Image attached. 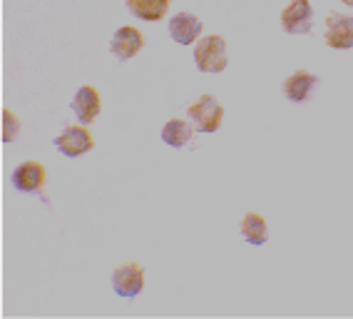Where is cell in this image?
I'll list each match as a JSON object with an SVG mask.
<instances>
[{
  "instance_id": "9",
  "label": "cell",
  "mask_w": 353,
  "mask_h": 319,
  "mask_svg": "<svg viewBox=\"0 0 353 319\" xmlns=\"http://www.w3.org/2000/svg\"><path fill=\"white\" fill-rule=\"evenodd\" d=\"M145 48V35L137 30V28H120V30L112 35V43H110V50L114 52L117 60H130L134 58L139 50Z\"/></svg>"
},
{
  "instance_id": "6",
  "label": "cell",
  "mask_w": 353,
  "mask_h": 319,
  "mask_svg": "<svg viewBox=\"0 0 353 319\" xmlns=\"http://www.w3.org/2000/svg\"><path fill=\"white\" fill-rule=\"evenodd\" d=\"M311 23H314V8H311L309 0H294L291 6L284 8V13H281V28L286 32H291V35L309 32Z\"/></svg>"
},
{
  "instance_id": "11",
  "label": "cell",
  "mask_w": 353,
  "mask_h": 319,
  "mask_svg": "<svg viewBox=\"0 0 353 319\" xmlns=\"http://www.w3.org/2000/svg\"><path fill=\"white\" fill-rule=\"evenodd\" d=\"M316 88V75L306 70H296L284 80V95L291 102H306L311 95V90Z\"/></svg>"
},
{
  "instance_id": "5",
  "label": "cell",
  "mask_w": 353,
  "mask_h": 319,
  "mask_svg": "<svg viewBox=\"0 0 353 319\" xmlns=\"http://www.w3.org/2000/svg\"><path fill=\"white\" fill-rule=\"evenodd\" d=\"M328 48L334 50H348L353 48V18L343 13H331L326 18V35H323Z\"/></svg>"
},
{
  "instance_id": "2",
  "label": "cell",
  "mask_w": 353,
  "mask_h": 319,
  "mask_svg": "<svg viewBox=\"0 0 353 319\" xmlns=\"http://www.w3.org/2000/svg\"><path fill=\"white\" fill-rule=\"evenodd\" d=\"M194 63L202 72H221L229 65L227 60V43L221 35H207L196 43Z\"/></svg>"
},
{
  "instance_id": "12",
  "label": "cell",
  "mask_w": 353,
  "mask_h": 319,
  "mask_svg": "<svg viewBox=\"0 0 353 319\" xmlns=\"http://www.w3.org/2000/svg\"><path fill=\"white\" fill-rule=\"evenodd\" d=\"M127 8H130V13L134 18L147 20V23H157L170 10V0H127Z\"/></svg>"
},
{
  "instance_id": "4",
  "label": "cell",
  "mask_w": 353,
  "mask_h": 319,
  "mask_svg": "<svg viewBox=\"0 0 353 319\" xmlns=\"http://www.w3.org/2000/svg\"><path fill=\"white\" fill-rule=\"evenodd\" d=\"M52 142H55V147L65 157H80V155L90 153L95 147V140H92L90 130L77 128V125H68Z\"/></svg>"
},
{
  "instance_id": "15",
  "label": "cell",
  "mask_w": 353,
  "mask_h": 319,
  "mask_svg": "<svg viewBox=\"0 0 353 319\" xmlns=\"http://www.w3.org/2000/svg\"><path fill=\"white\" fill-rule=\"evenodd\" d=\"M20 135V120L10 110H3V142H13Z\"/></svg>"
},
{
  "instance_id": "7",
  "label": "cell",
  "mask_w": 353,
  "mask_h": 319,
  "mask_svg": "<svg viewBox=\"0 0 353 319\" xmlns=\"http://www.w3.org/2000/svg\"><path fill=\"white\" fill-rule=\"evenodd\" d=\"M70 108H72V113H75L82 125H90L102 110L100 93L95 88H90V85H82L75 93V97H72V102H70Z\"/></svg>"
},
{
  "instance_id": "8",
  "label": "cell",
  "mask_w": 353,
  "mask_h": 319,
  "mask_svg": "<svg viewBox=\"0 0 353 319\" xmlns=\"http://www.w3.org/2000/svg\"><path fill=\"white\" fill-rule=\"evenodd\" d=\"M202 30H204V23L192 13H176L174 18L170 20V35H172V40L179 45L199 43Z\"/></svg>"
},
{
  "instance_id": "10",
  "label": "cell",
  "mask_w": 353,
  "mask_h": 319,
  "mask_svg": "<svg viewBox=\"0 0 353 319\" xmlns=\"http://www.w3.org/2000/svg\"><path fill=\"white\" fill-rule=\"evenodd\" d=\"M10 182L18 192H40L45 185V167L40 162H23L13 170Z\"/></svg>"
},
{
  "instance_id": "13",
  "label": "cell",
  "mask_w": 353,
  "mask_h": 319,
  "mask_svg": "<svg viewBox=\"0 0 353 319\" xmlns=\"http://www.w3.org/2000/svg\"><path fill=\"white\" fill-rule=\"evenodd\" d=\"M241 237H244L249 244H264L269 240V227H266V220L259 215V212H246L244 220H241Z\"/></svg>"
},
{
  "instance_id": "16",
  "label": "cell",
  "mask_w": 353,
  "mask_h": 319,
  "mask_svg": "<svg viewBox=\"0 0 353 319\" xmlns=\"http://www.w3.org/2000/svg\"><path fill=\"white\" fill-rule=\"evenodd\" d=\"M341 3H346V6H351V8H353V0H341Z\"/></svg>"
},
{
  "instance_id": "14",
  "label": "cell",
  "mask_w": 353,
  "mask_h": 319,
  "mask_svg": "<svg viewBox=\"0 0 353 319\" xmlns=\"http://www.w3.org/2000/svg\"><path fill=\"white\" fill-rule=\"evenodd\" d=\"M192 122L187 120H170L162 128V140L167 142L170 147H184L187 142L192 140Z\"/></svg>"
},
{
  "instance_id": "3",
  "label": "cell",
  "mask_w": 353,
  "mask_h": 319,
  "mask_svg": "<svg viewBox=\"0 0 353 319\" xmlns=\"http://www.w3.org/2000/svg\"><path fill=\"white\" fill-rule=\"evenodd\" d=\"M112 289L120 294L122 300H132L137 297L142 289H145V269L134 264V262H127L112 272Z\"/></svg>"
},
{
  "instance_id": "1",
  "label": "cell",
  "mask_w": 353,
  "mask_h": 319,
  "mask_svg": "<svg viewBox=\"0 0 353 319\" xmlns=\"http://www.w3.org/2000/svg\"><path fill=\"white\" fill-rule=\"evenodd\" d=\"M187 117H190L192 128H194L196 133L209 135L219 130L221 120H224V108L216 102L214 95H202L199 100H194L190 105Z\"/></svg>"
}]
</instances>
